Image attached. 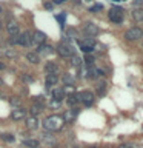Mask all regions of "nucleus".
I'll return each instance as SVG.
<instances>
[{"label":"nucleus","mask_w":143,"mask_h":148,"mask_svg":"<svg viewBox=\"0 0 143 148\" xmlns=\"http://www.w3.org/2000/svg\"><path fill=\"white\" fill-rule=\"evenodd\" d=\"M134 6H143V0H134Z\"/></svg>","instance_id":"72a5a7b5"},{"label":"nucleus","mask_w":143,"mask_h":148,"mask_svg":"<svg viewBox=\"0 0 143 148\" xmlns=\"http://www.w3.org/2000/svg\"><path fill=\"white\" fill-rule=\"evenodd\" d=\"M0 29H2V20H0Z\"/></svg>","instance_id":"58836bf2"},{"label":"nucleus","mask_w":143,"mask_h":148,"mask_svg":"<svg viewBox=\"0 0 143 148\" xmlns=\"http://www.w3.org/2000/svg\"><path fill=\"white\" fill-rule=\"evenodd\" d=\"M5 68H6V65H5L3 62H0V71H2V69H5Z\"/></svg>","instance_id":"c9c22d12"},{"label":"nucleus","mask_w":143,"mask_h":148,"mask_svg":"<svg viewBox=\"0 0 143 148\" xmlns=\"http://www.w3.org/2000/svg\"><path fill=\"white\" fill-rule=\"evenodd\" d=\"M2 139H3V140H6V142H14V136H12V134H8V133L2 134Z\"/></svg>","instance_id":"bb28decb"},{"label":"nucleus","mask_w":143,"mask_h":148,"mask_svg":"<svg viewBox=\"0 0 143 148\" xmlns=\"http://www.w3.org/2000/svg\"><path fill=\"white\" fill-rule=\"evenodd\" d=\"M25 117H26V110H23L22 106L20 108H14L11 111V119H14V120H22Z\"/></svg>","instance_id":"9d476101"},{"label":"nucleus","mask_w":143,"mask_h":148,"mask_svg":"<svg viewBox=\"0 0 143 148\" xmlns=\"http://www.w3.org/2000/svg\"><path fill=\"white\" fill-rule=\"evenodd\" d=\"M9 103H11L14 108H20V105H22V102H20V99L18 97H12L11 100H9Z\"/></svg>","instance_id":"393cba45"},{"label":"nucleus","mask_w":143,"mask_h":148,"mask_svg":"<svg viewBox=\"0 0 143 148\" xmlns=\"http://www.w3.org/2000/svg\"><path fill=\"white\" fill-rule=\"evenodd\" d=\"M51 106H52V108H59V106H60V102H57V100H51Z\"/></svg>","instance_id":"7c9ffc66"},{"label":"nucleus","mask_w":143,"mask_h":148,"mask_svg":"<svg viewBox=\"0 0 143 148\" xmlns=\"http://www.w3.org/2000/svg\"><path fill=\"white\" fill-rule=\"evenodd\" d=\"M52 99L57 102H62L65 99V90L63 88H54L52 90Z\"/></svg>","instance_id":"4468645a"},{"label":"nucleus","mask_w":143,"mask_h":148,"mask_svg":"<svg viewBox=\"0 0 143 148\" xmlns=\"http://www.w3.org/2000/svg\"><path fill=\"white\" fill-rule=\"evenodd\" d=\"M69 59H71V65H72V66H77V68H78V66H82V59L78 57V56L74 54V56H71Z\"/></svg>","instance_id":"b1692460"},{"label":"nucleus","mask_w":143,"mask_h":148,"mask_svg":"<svg viewBox=\"0 0 143 148\" xmlns=\"http://www.w3.org/2000/svg\"><path fill=\"white\" fill-rule=\"evenodd\" d=\"M54 53V48H52V46H51V45H40L39 46V51H37V54H39V56H51V54H52Z\"/></svg>","instance_id":"f8f14e48"},{"label":"nucleus","mask_w":143,"mask_h":148,"mask_svg":"<svg viewBox=\"0 0 143 148\" xmlns=\"http://www.w3.org/2000/svg\"><path fill=\"white\" fill-rule=\"evenodd\" d=\"M3 54L6 56L8 59H17L18 57V54H17V51L16 49H11V48H8V49H5L3 51Z\"/></svg>","instance_id":"5701e85b"},{"label":"nucleus","mask_w":143,"mask_h":148,"mask_svg":"<svg viewBox=\"0 0 143 148\" xmlns=\"http://www.w3.org/2000/svg\"><path fill=\"white\" fill-rule=\"evenodd\" d=\"M105 82H101V83H99V85H97V91H99V94H103L105 92Z\"/></svg>","instance_id":"c85d7f7f"},{"label":"nucleus","mask_w":143,"mask_h":148,"mask_svg":"<svg viewBox=\"0 0 143 148\" xmlns=\"http://www.w3.org/2000/svg\"><path fill=\"white\" fill-rule=\"evenodd\" d=\"M46 42V34L45 32H42V31H35L34 34H32V43H35V45H43Z\"/></svg>","instance_id":"6e6552de"},{"label":"nucleus","mask_w":143,"mask_h":148,"mask_svg":"<svg viewBox=\"0 0 143 148\" xmlns=\"http://www.w3.org/2000/svg\"><path fill=\"white\" fill-rule=\"evenodd\" d=\"M101 74H103V73H101L100 69H97V68H94V66H89V68L86 69V74H85V76H86L88 79H97L99 76H101Z\"/></svg>","instance_id":"ddd939ff"},{"label":"nucleus","mask_w":143,"mask_h":148,"mask_svg":"<svg viewBox=\"0 0 143 148\" xmlns=\"http://www.w3.org/2000/svg\"><path fill=\"white\" fill-rule=\"evenodd\" d=\"M37 127H39V120H37L35 116H29V117H26V128L35 130Z\"/></svg>","instance_id":"dca6fc26"},{"label":"nucleus","mask_w":143,"mask_h":148,"mask_svg":"<svg viewBox=\"0 0 143 148\" xmlns=\"http://www.w3.org/2000/svg\"><path fill=\"white\" fill-rule=\"evenodd\" d=\"M65 0H54V3H57V5H60V3H63Z\"/></svg>","instance_id":"e433bc0d"},{"label":"nucleus","mask_w":143,"mask_h":148,"mask_svg":"<svg viewBox=\"0 0 143 148\" xmlns=\"http://www.w3.org/2000/svg\"><path fill=\"white\" fill-rule=\"evenodd\" d=\"M45 69H46V73H48V74H57L59 66L54 62H48V63H46V66H45Z\"/></svg>","instance_id":"a211bd4d"},{"label":"nucleus","mask_w":143,"mask_h":148,"mask_svg":"<svg viewBox=\"0 0 143 148\" xmlns=\"http://www.w3.org/2000/svg\"><path fill=\"white\" fill-rule=\"evenodd\" d=\"M132 18L136 22H143V8H137L132 11Z\"/></svg>","instance_id":"6ab92c4d"},{"label":"nucleus","mask_w":143,"mask_h":148,"mask_svg":"<svg viewBox=\"0 0 143 148\" xmlns=\"http://www.w3.org/2000/svg\"><path fill=\"white\" fill-rule=\"evenodd\" d=\"M63 82H65V83H68V85H71V83L74 82V79L69 76V74H65V76H63Z\"/></svg>","instance_id":"cd10ccee"},{"label":"nucleus","mask_w":143,"mask_h":148,"mask_svg":"<svg viewBox=\"0 0 143 148\" xmlns=\"http://www.w3.org/2000/svg\"><path fill=\"white\" fill-rule=\"evenodd\" d=\"M77 117V110H68L66 113L63 114V120H65V123L66 122H72V120H76Z\"/></svg>","instance_id":"2eb2a0df"},{"label":"nucleus","mask_w":143,"mask_h":148,"mask_svg":"<svg viewBox=\"0 0 143 148\" xmlns=\"http://www.w3.org/2000/svg\"><path fill=\"white\" fill-rule=\"evenodd\" d=\"M101 9H103V6H101V5H94V6L91 8V11L94 12V11H101Z\"/></svg>","instance_id":"c756f323"},{"label":"nucleus","mask_w":143,"mask_h":148,"mask_svg":"<svg viewBox=\"0 0 143 148\" xmlns=\"http://www.w3.org/2000/svg\"><path fill=\"white\" fill-rule=\"evenodd\" d=\"M57 53L62 56V57H71V56H74V48L69 43H66V42H62V43L57 46Z\"/></svg>","instance_id":"7ed1b4c3"},{"label":"nucleus","mask_w":143,"mask_h":148,"mask_svg":"<svg viewBox=\"0 0 143 148\" xmlns=\"http://www.w3.org/2000/svg\"><path fill=\"white\" fill-rule=\"evenodd\" d=\"M91 148H95V147H91Z\"/></svg>","instance_id":"79ce46f5"},{"label":"nucleus","mask_w":143,"mask_h":148,"mask_svg":"<svg viewBox=\"0 0 143 148\" xmlns=\"http://www.w3.org/2000/svg\"><path fill=\"white\" fill-rule=\"evenodd\" d=\"M26 59H28V62H31V63H39L40 62V57H39V54L37 53H28L26 54Z\"/></svg>","instance_id":"aec40b11"},{"label":"nucleus","mask_w":143,"mask_h":148,"mask_svg":"<svg viewBox=\"0 0 143 148\" xmlns=\"http://www.w3.org/2000/svg\"><path fill=\"white\" fill-rule=\"evenodd\" d=\"M59 82L57 74H46V86H54Z\"/></svg>","instance_id":"f3484780"},{"label":"nucleus","mask_w":143,"mask_h":148,"mask_svg":"<svg viewBox=\"0 0 143 148\" xmlns=\"http://www.w3.org/2000/svg\"><path fill=\"white\" fill-rule=\"evenodd\" d=\"M57 20L63 25V23H65V14H60V16H57Z\"/></svg>","instance_id":"473e14b6"},{"label":"nucleus","mask_w":143,"mask_h":148,"mask_svg":"<svg viewBox=\"0 0 143 148\" xmlns=\"http://www.w3.org/2000/svg\"><path fill=\"white\" fill-rule=\"evenodd\" d=\"M0 85H3V80H2V79H0Z\"/></svg>","instance_id":"4c0bfd02"},{"label":"nucleus","mask_w":143,"mask_h":148,"mask_svg":"<svg viewBox=\"0 0 143 148\" xmlns=\"http://www.w3.org/2000/svg\"><path fill=\"white\" fill-rule=\"evenodd\" d=\"M43 128L46 130V131H60V130L63 128V125H65V120L62 116H59V114H52V116H48L45 120H43Z\"/></svg>","instance_id":"f257e3e1"},{"label":"nucleus","mask_w":143,"mask_h":148,"mask_svg":"<svg viewBox=\"0 0 143 148\" xmlns=\"http://www.w3.org/2000/svg\"><path fill=\"white\" fill-rule=\"evenodd\" d=\"M78 100L82 102V103H85L86 106H91L92 103H94V94H92L91 91H82L78 92Z\"/></svg>","instance_id":"0eeeda50"},{"label":"nucleus","mask_w":143,"mask_h":148,"mask_svg":"<svg viewBox=\"0 0 143 148\" xmlns=\"http://www.w3.org/2000/svg\"><path fill=\"white\" fill-rule=\"evenodd\" d=\"M42 140H45V142H54V137H52V134H51V133H43V134H42Z\"/></svg>","instance_id":"a878e982"},{"label":"nucleus","mask_w":143,"mask_h":148,"mask_svg":"<svg viewBox=\"0 0 143 148\" xmlns=\"http://www.w3.org/2000/svg\"><path fill=\"white\" fill-rule=\"evenodd\" d=\"M22 79H23V80H25V82H28V83H31L32 80H34V79H32L31 76H23Z\"/></svg>","instance_id":"2f4dec72"},{"label":"nucleus","mask_w":143,"mask_h":148,"mask_svg":"<svg viewBox=\"0 0 143 148\" xmlns=\"http://www.w3.org/2000/svg\"><path fill=\"white\" fill-rule=\"evenodd\" d=\"M17 43L22 46H31L32 45V34L29 31H25L17 36Z\"/></svg>","instance_id":"20e7f679"},{"label":"nucleus","mask_w":143,"mask_h":148,"mask_svg":"<svg viewBox=\"0 0 143 148\" xmlns=\"http://www.w3.org/2000/svg\"><path fill=\"white\" fill-rule=\"evenodd\" d=\"M6 31H8V34L14 37V36H18V25H17V22H8V25H6Z\"/></svg>","instance_id":"9b49d317"},{"label":"nucleus","mask_w":143,"mask_h":148,"mask_svg":"<svg viewBox=\"0 0 143 148\" xmlns=\"http://www.w3.org/2000/svg\"><path fill=\"white\" fill-rule=\"evenodd\" d=\"M78 45H80L82 51H85V53H92L95 48V40L91 39V37H88V39H83L78 42Z\"/></svg>","instance_id":"39448f33"},{"label":"nucleus","mask_w":143,"mask_h":148,"mask_svg":"<svg viewBox=\"0 0 143 148\" xmlns=\"http://www.w3.org/2000/svg\"><path fill=\"white\" fill-rule=\"evenodd\" d=\"M23 145L28 147V148H37L39 147V140H35V139H25V140H23Z\"/></svg>","instance_id":"412c9836"},{"label":"nucleus","mask_w":143,"mask_h":148,"mask_svg":"<svg viewBox=\"0 0 143 148\" xmlns=\"http://www.w3.org/2000/svg\"><path fill=\"white\" fill-rule=\"evenodd\" d=\"M0 12H2V6H0Z\"/></svg>","instance_id":"a19ab883"},{"label":"nucleus","mask_w":143,"mask_h":148,"mask_svg":"<svg viewBox=\"0 0 143 148\" xmlns=\"http://www.w3.org/2000/svg\"><path fill=\"white\" fill-rule=\"evenodd\" d=\"M83 31H85L88 36H97L99 34V26L94 25V23H91V22H88V23H85V26H83Z\"/></svg>","instance_id":"1a4fd4ad"},{"label":"nucleus","mask_w":143,"mask_h":148,"mask_svg":"<svg viewBox=\"0 0 143 148\" xmlns=\"http://www.w3.org/2000/svg\"><path fill=\"white\" fill-rule=\"evenodd\" d=\"M66 102H68L69 106H76L80 100H78V96H77V94H71V96H69L68 99H66Z\"/></svg>","instance_id":"4be33fe9"},{"label":"nucleus","mask_w":143,"mask_h":148,"mask_svg":"<svg viewBox=\"0 0 143 148\" xmlns=\"http://www.w3.org/2000/svg\"><path fill=\"white\" fill-rule=\"evenodd\" d=\"M85 2H91V0H85Z\"/></svg>","instance_id":"ea45409f"},{"label":"nucleus","mask_w":143,"mask_h":148,"mask_svg":"<svg viewBox=\"0 0 143 148\" xmlns=\"http://www.w3.org/2000/svg\"><path fill=\"white\" fill-rule=\"evenodd\" d=\"M109 20L114 22V23H122L123 22V9L122 8H111L109 12Z\"/></svg>","instance_id":"f03ea898"},{"label":"nucleus","mask_w":143,"mask_h":148,"mask_svg":"<svg viewBox=\"0 0 143 148\" xmlns=\"http://www.w3.org/2000/svg\"><path fill=\"white\" fill-rule=\"evenodd\" d=\"M52 6H54V3H49V2H45V8H46V9H52Z\"/></svg>","instance_id":"f704fd0d"},{"label":"nucleus","mask_w":143,"mask_h":148,"mask_svg":"<svg viewBox=\"0 0 143 148\" xmlns=\"http://www.w3.org/2000/svg\"><path fill=\"white\" fill-rule=\"evenodd\" d=\"M0 57H2V54H0Z\"/></svg>","instance_id":"37998d69"},{"label":"nucleus","mask_w":143,"mask_h":148,"mask_svg":"<svg viewBox=\"0 0 143 148\" xmlns=\"http://www.w3.org/2000/svg\"><path fill=\"white\" fill-rule=\"evenodd\" d=\"M140 37H143V29L142 28H131L125 32V39L126 40H138Z\"/></svg>","instance_id":"423d86ee"}]
</instances>
